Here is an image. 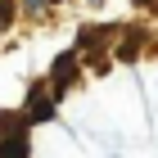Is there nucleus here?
<instances>
[{
    "instance_id": "4",
    "label": "nucleus",
    "mask_w": 158,
    "mask_h": 158,
    "mask_svg": "<svg viewBox=\"0 0 158 158\" xmlns=\"http://www.w3.org/2000/svg\"><path fill=\"white\" fill-rule=\"evenodd\" d=\"M0 158H32L27 135H0Z\"/></svg>"
},
{
    "instance_id": "2",
    "label": "nucleus",
    "mask_w": 158,
    "mask_h": 158,
    "mask_svg": "<svg viewBox=\"0 0 158 158\" xmlns=\"http://www.w3.org/2000/svg\"><path fill=\"white\" fill-rule=\"evenodd\" d=\"M77 68H81V63H77V50H68V54L54 59V68H50V77H45V86H50V95H54V99L77 81Z\"/></svg>"
},
{
    "instance_id": "5",
    "label": "nucleus",
    "mask_w": 158,
    "mask_h": 158,
    "mask_svg": "<svg viewBox=\"0 0 158 158\" xmlns=\"http://www.w3.org/2000/svg\"><path fill=\"white\" fill-rule=\"evenodd\" d=\"M135 5H149V0H135Z\"/></svg>"
},
{
    "instance_id": "1",
    "label": "nucleus",
    "mask_w": 158,
    "mask_h": 158,
    "mask_svg": "<svg viewBox=\"0 0 158 158\" xmlns=\"http://www.w3.org/2000/svg\"><path fill=\"white\" fill-rule=\"evenodd\" d=\"M54 113H59V104H54V95H50V86L45 81H32V90H27V99H23L27 127H41V122H50Z\"/></svg>"
},
{
    "instance_id": "3",
    "label": "nucleus",
    "mask_w": 158,
    "mask_h": 158,
    "mask_svg": "<svg viewBox=\"0 0 158 158\" xmlns=\"http://www.w3.org/2000/svg\"><path fill=\"white\" fill-rule=\"evenodd\" d=\"M140 45H145V27H135V32H118V59H122V63H135Z\"/></svg>"
}]
</instances>
